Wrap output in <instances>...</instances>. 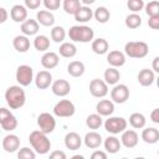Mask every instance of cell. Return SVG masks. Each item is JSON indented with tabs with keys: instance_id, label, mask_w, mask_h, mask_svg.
I'll return each instance as SVG.
<instances>
[{
	"instance_id": "cell-1",
	"label": "cell",
	"mask_w": 159,
	"mask_h": 159,
	"mask_svg": "<svg viewBox=\"0 0 159 159\" xmlns=\"http://www.w3.org/2000/svg\"><path fill=\"white\" fill-rule=\"evenodd\" d=\"M5 101L10 109H20L26 102V93L20 84L10 86L5 91Z\"/></svg>"
},
{
	"instance_id": "cell-2",
	"label": "cell",
	"mask_w": 159,
	"mask_h": 159,
	"mask_svg": "<svg viewBox=\"0 0 159 159\" xmlns=\"http://www.w3.org/2000/svg\"><path fill=\"white\" fill-rule=\"evenodd\" d=\"M29 142L31 144V148L35 150V153L40 155H45L51 149V140L48 139L47 134L41 132L40 129L32 130L29 135Z\"/></svg>"
},
{
	"instance_id": "cell-3",
	"label": "cell",
	"mask_w": 159,
	"mask_h": 159,
	"mask_svg": "<svg viewBox=\"0 0 159 159\" xmlns=\"http://www.w3.org/2000/svg\"><path fill=\"white\" fill-rule=\"evenodd\" d=\"M70 40L72 42H82L87 43L94 39V31L92 27L87 25H73L70 27L67 32Z\"/></svg>"
},
{
	"instance_id": "cell-4",
	"label": "cell",
	"mask_w": 159,
	"mask_h": 159,
	"mask_svg": "<svg viewBox=\"0 0 159 159\" xmlns=\"http://www.w3.org/2000/svg\"><path fill=\"white\" fill-rule=\"evenodd\" d=\"M149 52V46L144 41H129L124 45V55L130 58H144Z\"/></svg>"
},
{
	"instance_id": "cell-5",
	"label": "cell",
	"mask_w": 159,
	"mask_h": 159,
	"mask_svg": "<svg viewBox=\"0 0 159 159\" xmlns=\"http://www.w3.org/2000/svg\"><path fill=\"white\" fill-rule=\"evenodd\" d=\"M103 124H104V129L109 134L117 135V134L122 133L124 129H127L128 122L123 117H112V116H109Z\"/></svg>"
},
{
	"instance_id": "cell-6",
	"label": "cell",
	"mask_w": 159,
	"mask_h": 159,
	"mask_svg": "<svg viewBox=\"0 0 159 159\" xmlns=\"http://www.w3.org/2000/svg\"><path fill=\"white\" fill-rule=\"evenodd\" d=\"M53 114L60 118H68L72 117L76 112L75 104L70 99H60L55 106H53Z\"/></svg>"
},
{
	"instance_id": "cell-7",
	"label": "cell",
	"mask_w": 159,
	"mask_h": 159,
	"mask_svg": "<svg viewBox=\"0 0 159 159\" xmlns=\"http://www.w3.org/2000/svg\"><path fill=\"white\" fill-rule=\"evenodd\" d=\"M15 78H16V81L20 86H22V87L30 86L34 81V70H32V67L29 66V65H20L16 68Z\"/></svg>"
},
{
	"instance_id": "cell-8",
	"label": "cell",
	"mask_w": 159,
	"mask_h": 159,
	"mask_svg": "<svg viewBox=\"0 0 159 159\" xmlns=\"http://www.w3.org/2000/svg\"><path fill=\"white\" fill-rule=\"evenodd\" d=\"M37 125H39V129L46 134H50L55 130L56 128V119L52 114L47 113V112H43V113H40L37 116Z\"/></svg>"
},
{
	"instance_id": "cell-9",
	"label": "cell",
	"mask_w": 159,
	"mask_h": 159,
	"mask_svg": "<svg viewBox=\"0 0 159 159\" xmlns=\"http://www.w3.org/2000/svg\"><path fill=\"white\" fill-rule=\"evenodd\" d=\"M129 99V88L123 83H117L111 89V101L113 103H125Z\"/></svg>"
},
{
	"instance_id": "cell-10",
	"label": "cell",
	"mask_w": 159,
	"mask_h": 159,
	"mask_svg": "<svg viewBox=\"0 0 159 159\" xmlns=\"http://www.w3.org/2000/svg\"><path fill=\"white\" fill-rule=\"evenodd\" d=\"M89 93L96 98H103L108 94V84L99 78H93L89 82Z\"/></svg>"
},
{
	"instance_id": "cell-11",
	"label": "cell",
	"mask_w": 159,
	"mask_h": 159,
	"mask_svg": "<svg viewBox=\"0 0 159 159\" xmlns=\"http://www.w3.org/2000/svg\"><path fill=\"white\" fill-rule=\"evenodd\" d=\"M120 144L127 148V149H132L134 147L138 145V142H139V135L138 133L134 130V129H124L122 132V135H120Z\"/></svg>"
},
{
	"instance_id": "cell-12",
	"label": "cell",
	"mask_w": 159,
	"mask_h": 159,
	"mask_svg": "<svg viewBox=\"0 0 159 159\" xmlns=\"http://www.w3.org/2000/svg\"><path fill=\"white\" fill-rule=\"evenodd\" d=\"M51 91L57 97H66L71 92V84L68 81L60 78L51 83Z\"/></svg>"
},
{
	"instance_id": "cell-13",
	"label": "cell",
	"mask_w": 159,
	"mask_h": 159,
	"mask_svg": "<svg viewBox=\"0 0 159 159\" xmlns=\"http://www.w3.org/2000/svg\"><path fill=\"white\" fill-rule=\"evenodd\" d=\"M1 145H2V149L6 153H15L20 148V138L16 134H11L10 133V134L4 137Z\"/></svg>"
},
{
	"instance_id": "cell-14",
	"label": "cell",
	"mask_w": 159,
	"mask_h": 159,
	"mask_svg": "<svg viewBox=\"0 0 159 159\" xmlns=\"http://www.w3.org/2000/svg\"><path fill=\"white\" fill-rule=\"evenodd\" d=\"M34 82L39 89H47L52 83V75L46 70L40 71L34 77Z\"/></svg>"
},
{
	"instance_id": "cell-15",
	"label": "cell",
	"mask_w": 159,
	"mask_h": 159,
	"mask_svg": "<svg viewBox=\"0 0 159 159\" xmlns=\"http://www.w3.org/2000/svg\"><path fill=\"white\" fill-rule=\"evenodd\" d=\"M125 55H124V52H122V51H118V50H113V51H109V52H107V62H108V65L109 66H112V67H122V66H124V63H125Z\"/></svg>"
},
{
	"instance_id": "cell-16",
	"label": "cell",
	"mask_w": 159,
	"mask_h": 159,
	"mask_svg": "<svg viewBox=\"0 0 159 159\" xmlns=\"http://www.w3.org/2000/svg\"><path fill=\"white\" fill-rule=\"evenodd\" d=\"M103 139H102V135L99 133H97L96 130H91L88 133H86L84 138H83V143L87 148L89 149H97L101 147Z\"/></svg>"
},
{
	"instance_id": "cell-17",
	"label": "cell",
	"mask_w": 159,
	"mask_h": 159,
	"mask_svg": "<svg viewBox=\"0 0 159 159\" xmlns=\"http://www.w3.org/2000/svg\"><path fill=\"white\" fill-rule=\"evenodd\" d=\"M65 147L70 150H78L82 145V138L76 132H68L65 135Z\"/></svg>"
},
{
	"instance_id": "cell-18",
	"label": "cell",
	"mask_w": 159,
	"mask_h": 159,
	"mask_svg": "<svg viewBox=\"0 0 159 159\" xmlns=\"http://www.w3.org/2000/svg\"><path fill=\"white\" fill-rule=\"evenodd\" d=\"M114 112V103L111 99H101L96 104V113L102 117H109Z\"/></svg>"
},
{
	"instance_id": "cell-19",
	"label": "cell",
	"mask_w": 159,
	"mask_h": 159,
	"mask_svg": "<svg viewBox=\"0 0 159 159\" xmlns=\"http://www.w3.org/2000/svg\"><path fill=\"white\" fill-rule=\"evenodd\" d=\"M10 17L14 22L21 24L27 19V9L25 7V5H20V4L14 5L10 10Z\"/></svg>"
},
{
	"instance_id": "cell-20",
	"label": "cell",
	"mask_w": 159,
	"mask_h": 159,
	"mask_svg": "<svg viewBox=\"0 0 159 159\" xmlns=\"http://www.w3.org/2000/svg\"><path fill=\"white\" fill-rule=\"evenodd\" d=\"M58 62H60L58 55L52 51H46L41 57V65L46 70H52V68L57 67Z\"/></svg>"
},
{
	"instance_id": "cell-21",
	"label": "cell",
	"mask_w": 159,
	"mask_h": 159,
	"mask_svg": "<svg viewBox=\"0 0 159 159\" xmlns=\"http://www.w3.org/2000/svg\"><path fill=\"white\" fill-rule=\"evenodd\" d=\"M137 80H138L140 86L149 87L155 81V72L153 70H149V68H143V70L139 71V73L137 76Z\"/></svg>"
},
{
	"instance_id": "cell-22",
	"label": "cell",
	"mask_w": 159,
	"mask_h": 159,
	"mask_svg": "<svg viewBox=\"0 0 159 159\" xmlns=\"http://www.w3.org/2000/svg\"><path fill=\"white\" fill-rule=\"evenodd\" d=\"M21 32L25 36H34L37 35L39 29H40V24L35 20V19H26L24 22H21Z\"/></svg>"
},
{
	"instance_id": "cell-23",
	"label": "cell",
	"mask_w": 159,
	"mask_h": 159,
	"mask_svg": "<svg viewBox=\"0 0 159 159\" xmlns=\"http://www.w3.org/2000/svg\"><path fill=\"white\" fill-rule=\"evenodd\" d=\"M102 143H103V145H104V150H106L107 153H109V154H116V153H118V152L120 150V148H122V144H120L119 138H117L114 134L107 137V138L104 139V142H102Z\"/></svg>"
},
{
	"instance_id": "cell-24",
	"label": "cell",
	"mask_w": 159,
	"mask_h": 159,
	"mask_svg": "<svg viewBox=\"0 0 159 159\" xmlns=\"http://www.w3.org/2000/svg\"><path fill=\"white\" fill-rule=\"evenodd\" d=\"M12 46L20 53L27 52L30 50V40H29V36H25V35H17V36H15L14 40H12Z\"/></svg>"
},
{
	"instance_id": "cell-25",
	"label": "cell",
	"mask_w": 159,
	"mask_h": 159,
	"mask_svg": "<svg viewBox=\"0 0 159 159\" xmlns=\"http://www.w3.org/2000/svg\"><path fill=\"white\" fill-rule=\"evenodd\" d=\"M142 139L147 144H155L159 142V130L155 127H148L142 130Z\"/></svg>"
},
{
	"instance_id": "cell-26",
	"label": "cell",
	"mask_w": 159,
	"mask_h": 159,
	"mask_svg": "<svg viewBox=\"0 0 159 159\" xmlns=\"http://www.w3.org/2000/svg\"><path fill=\"white\" fill-rule=\"evenodd\" d=\"M73 16H75V20L77 22L86 24L89 20H92V17H93V10L89 6H87V5H82Z\"/></svg>"
},
{
	"instance_id": "cell-27",
	"label": "cell",
	"mask_w": 159,
	"mask_h": 159,
	"mask_svg": "<svg viewBox=\"0 0 159 159\" xmlns=\"http://www.w3.org/2000/svg\"><path fill=\"white\" fill-rule=\"evenodd\" d=\"M36 21L42 25V26H46V27H50V26H53L55 24V16L52 14V11H48V10H40L37 11L36 14Z\"/></svg>"
},
{
	"instance_id": "cell-28",
	"label": "cell",
	"mask_w": 159,
	"mask_h": 159,
	"mask_svg": "<svg viewBox=\"0 0 159 159\" xmlns=\"http://www.w3.org/2000/svg\"><path fill=\"white\" fill-rule=\"evenodd\" d=\"M120 80V72L117 70V67H108L103 73V81L108 86H114Z\"/></svg>"
},
{
	"instance_id": "cell-29",
	"label": "cell",
	"mask_w": 159,
	"mask_h": 159,
	"mask_svg": "<svg viewBox=\"0 0 159 159\" xmlns=\"http://www.w3.org/2000/svg\"><path fill=\"white\" fill-rule=\"evenodd\" d=\"M92 51L96 55H106L109 50V43L106 39L103 37H98V39H93L92 40Z\"/></svg>"
},
{
	"instance_id": "cell-30",
	"label": "cell",
	"mask_w": 159,
	"mask_h": 159,
	"mask_svg": "<svg viewBox=\"0 0 159 159\" xmlns=\"http://www.w3.org/2000/svg\"><path fill=\"white\" fill-rule=\"evenodd\" d=\"M86 71V67H84V63L82 61H71L68 65H67V72L70 76L77 78V77H81L83 76Z\"/></svg>"
},
{
	"instance_id": "cell-31",
	"label": "cell",
	"mask_w": 159,
	"mask_h": 159,
	"mask_svg": "<svg viewBox=\"0 0 159 159\" xmlns=\"http://www.w3.org/2000/svg\"><path fill=\"white\" fill-rule=\"evenodd\" d=\"M58 53L65 58H72L77 55V47L73 42H62L60 45Z\"/></svg>"
},
{
	"instance_id": "cell-32",
	"label": "cell",
	"mask_w": 159,
	"mask_h": 159,
	"mask_svg": "<svg viewBox=\"0 0 159 159\" xmlns=\"http://www.w3.org/2000/svg\"><path fill=\"white\" fill-rule=\"evenodd\" d=\"M34 47L39 52H46L50 48V39L46 35H36L34 39Z\"/></svg>"
},
{
	"instance_id": "cell-33",
	"label": "cell",
	"mask_w": 159,
	"mask_h": 159,
	"mask_svg": "<svg viewBox=\"0 0 159 159\" xmlns=\"http://www.w3.org/2000/svg\"><path fill=\"white\" fill-rule=\"evenodd\" d=\"M145 123H147V119H145V116L143 113H139V112H134L129 116V124L134 128V129H142L145 127Z\"/></svg>"
},
{
	"instance_id": "cell-34",
	"label": "cell",
	"mask_w": 159,
	"mask_h": 159,
	"mask_svg": "<svg viewBox=\"0 0 159 159\" xmlns=\"http://www.w3.org/2000/svg\"><path fill=\"white\" fill-rule=\"evenodd\" d=\"M93 17L96 19L97 22L99 24H106L111 19V12L106 6H98L94 11H93Z\"/></svg>"
},
{
	"instance_id": "cell-35",
	"label": "cell",
	"mask_w": 159,
	"mask_h": 159,
	"mask_svg": "<svg viewBox=\"0 0 159 159\" xmlns=\"http://www.w3.org/2000/svg\"><path fill=\"white\" fill-rule=\"evenodd\" d=\"M66 35H67L66 30H65L62 26H60V25H57V26H52L51 32H50L51 40H52L53 42H56V43L63 42L65 39H66Z\"/></svg>"
},
{
	"instance_id": "cell-36",
	"label": "cell",
	"mask_w": 159,
	"mask_h": 159,
	"mask_svg": "<svg viewBox=\"0 0 159 159\" xmlns=\"http://www.w3.org/2000/svg\"><path fill=\"white\" fill-rule=\"evenodd\" d=\"M124 24L128 29L130 30H134V29H138L140 25H142V17L138 12H132L129 15L125 16V20H124Z\"/></svg>"
},
{
	"instance_id": "cell-37",
	"label": "cell",
	"mask_w": 159,
	"mask_h": 159,
	"mask_svg": "<svg viewBox=\"0 0 159 159\" xmlns=\"http://www.w3.org/2000/svg\"><path fill=\"white\" fill-rule=\"evenodd\" d=\"M102 124H103V119H102V116H99L98 113H92L86 118V125L92 130L101 128Z\"/></svg>"
},
{
	"instance_id": "cell-38",
	"label": "cell",
	"mask_w": 159,
	"mask_h": 159,
	"mask_svg": "<svg viewBox=\"0 0 159 159\" xmlns=\"http://www.w3.org/2000/svg\"><path fill=\"white\" fill-rule=\"evenodd\" d=\"M81 6H82V4L80 0H63L62 1V7H63L65 12L68 15H75Z\"/></svg>"
},
{
	"instance_id": "cell-39",
	"label": "cell",
	"mask_w": 159,
	"mask_h": 159,
	"mask_svg": "<svg viewBox=\"0 0 159 159\" xmlns=\"http://www.w3.org/2000/svg\"><path fill=\"white\" fill-rule=\"evenodd\" d=\"M17 124H19V123H17L16 117H15L14 114H10L9 117H6V118L0 123V128L4 129V130H6V132H11V130L16 129Z\"/></svg>"
},
{
	"instance_id": "cell-40",
	"label": "cell",
	"mask_w": 159,
	"mask_h": 159,
	"mask_svg": "<svg viewBox=\"0 0 159 159\" xmlns=\"http://www.w3.org/2000/svg\"><path fill=\"white\" fill-rule=\"evenodd\" d=\"M144 10H145V14L148 16H155V15H159V2L157 0H152L149 1L148 4L144 5Z\"/></svg>"
},
{
	"instance_id": "cell-41",
	"label": "cell",
	"mask_w": 159,
	"mask_h": 159,
	"mask_svg": "<svg viewBox=\"0 0 159 159\" xmlns=\"http://www.w3.org/2000/svg\"><path fill=\"white\" fill-rule=\"evenodd\" d=\"M17 158L19 159H35L36 153L34 149H30L29 147H22V148H19L17 150Z\"/></svg>"
},
{
	"instance_id": "cell-42",
	"label": "cell",
	"mask_w": 159,
	"mask_h": 159,
	"mask_svg": "<svg viewBox=\"0 0 159 159\" xmlns=\"http://www.w3.org/2000/svg\"><path fill=\"white\" fill-rule=\"evenodd\" d=\"M144 0H128L127 1V7L132 12H140L144 9Z\"/></svg>"
},
{
	"instance_id": "cell-43",
	"label": "cell",
	"mask_w": 159,
	"mask_h": 159,
	"mask_svg": "<svg viewBox=\"0 0 159 159\" xmlns=\"http://www.w3.org/2000/svg\"><path fill=\"white\" fill-rule=\"evenodd\" d=\"M42 4L43 6L46 7V10L48 11H55V10H58L60 6H61V0H42Z\"/></svg>"
},
{
	"instance_id": "cell-44",
	"label": "cell",
	"mask_w": 159,
	"mask_h": 159,
	"mask_svg": "<svg viewBox=\"0 0 159 159\" xmlns=\"http://www.w3.org/2000/svg\"><path fill=\"white\" fill-rule=\"evenodd\" d=\"M24 1H25V7L27 10H37L42 4V0H24Z\"/></svg>"
},
{
	"instance_id": "cell-45",
	"label": "cell",
	"mask_w": 159,
	"mask_h": 159,
	"mask_svg": "<svg viewBox=\"0 0 159 159\" xmlns=\"http://www.w3.org/2000/svg\"><path fill=\"white\" fill-rule=\"evenodd\" d=\"M148 26H149L150 29H153V30H158V29H159V15L149 16Z\"/></svg>"
},
{
	"instance_id": "cell-46",
	"label": "cell",
	"mask_w": 159,
	"mask_h": 159,
	"mask_svg": "<svg viewBox=\"0 0 159 159\" xmlns=\"http://www.w3.org/2000/svg\"><path fill=\"white\" fill-rule=\"evenodd\" d=\"M50 159H66V153L62 150H53L50 153Z\"/></svg>"
},
{
	"instance_id": "cell-47",
	"label": "cell",
	"mask_w": 159,
	"mask_h": 159,
	"mask_svg": "<svg viewBox=\"0 0 159 159\" xmlns=\"http://www.w3.org/2000/svg\"><path fill=\"white\" fill-rule=\"evenodd\" d=\"M91 159H107V152L103 150H94L91 154Z\"/></svg>"
},
{
	"instance_id": "cell-48",
	"label": "cell",
	"mask_w": 159,
	"mask_h": 159,
	"mask_svg": "<svg viewBox=\"0 0 159 159\" xmlns=\"http://www.w3.org/2000/svg\"><path fill=\"white\" fill-rule=\"evenodd\" d=\"M150 119L153 123L159 124V108H154L150 113Z\"/></svg>"
},
{
	"instance_id": "cell-49",
	"label": "cell",
	"mask_w": 159,
	"mask_h": 159,
	"mask_svg": "<svg viewBox=\"0 0 159 159\" xmlns=\"http://www.w3.org/2000/svg\"><path fill=\"white\" fill-rule=\"evenodd\" d=\"M10 114H12L10 109H7V108H5V107H1V108H0V123H1L6 117H9Z\"/></svg>"
},
{
	"instance_id": "cell-50",
	"label": "cell",
	"mask_w": 159,
	"mask_h": 159,
	"mask_svg": "<svg viewBox=\"0 0 159 159\" xmlns=\"http://www.w3.org/2000/svg\"><path fill=\"white\" fill-rule=\"evenodd\" d=\"M9 19V12L6 9L0 7V24H4L6 20Z\"/></svg>"
},
{
	"instance_id": "cell-51",
	"label": "cell",
	"mask_w": 159,
	"mask_h": 159,
	"mask_svg": "<svg viewBox=\"0 0 159 159\" xmlns=\"http://www.w3.org/2000/svg\"><path fill=\"white\" fill-rule=\"evenodd\" d=\"M159 57L157 56V57H154V60H153V65H152V70L154 71V72H159Z\"/></svg>"
},
{
	"instance_id": "cell-52",
	"label": "cell",
	"mask_w": 159,
	"mask_h": 159,
	"mask_svg": "<svg viewBox=\"0 0 159 159\" xmlns=\"http://www.w3.org/2000/svg\"><path fill=\"white\" fill-rule=\"evenodd\" d=\"M80 1H81V4L87 5V6H89V5H92V4L96 2V0H80Z\"/></svg>"
},
{
	"instance_id": "cell-53",
	"label": "cell",
	"mask_w": 159,
	"mask_h": 159,
	"mask_svg": "<svg viewBox=\"0 0 159 159\" xmlns=\"http://www.w3.org/2000/svg\"><path fill=\"white\" fill-rule=\"evenodd\" d=\"M72 159H83V157L82 155H73Z\"/></svg>"
},
{
	"instance_id": "cell-54",
	"label": "cell",
	"mask_w": 159,
	"mask_h": 159,
	"mask_svg": "<svg viewBox=\"0 0 159 159\" xmlns=\"http://www.w3.org/2000/svg\"><path fill=\"white\" fill-rule=\"evenodd\" d=\"M0 130H1V129H0Z\"/></svg>"
}]
</instances>
